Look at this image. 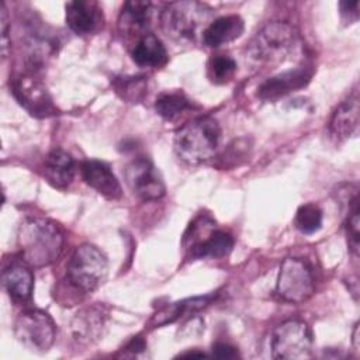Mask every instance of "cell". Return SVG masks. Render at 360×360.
Listing matches in <instances>:
<instances>
[{
	"mask_svg": "<svg viewBox=\"0 0 360 360\" xmlns=\"http://www.w3.org/2000/svg\"><path fill=\"white\" fill-rule=\"evenodd\" d=\"M21 259L31 267H45L59 259L65 245L60 226L42 217H31L21 222L17 233Z\"/></svg>",
	"mask_w": 360,
	"mask_h": 360,
	"instance_id": "1",
	"label": "cell"
},
{
	"mask_svg": "<svg viewBox=\"0 0 360 360\" xmlns=\"http://www.w3.org/2000/svg\"><path fill=\"white\" fill-rule=\"evenodd\" d=\"M219 138L221 128L215 118L197 117L176 131L173 149L181 162L200 165L215 155Z\"/></svg>",
	"mask_w": 360,
	"mask_h": 360,
	"instance_id": "2",
	"label": "cell"
},
{
	"mask_svg": "<svg viewBox=\"0 0 360 360\" xmlns=\"http://www.w3.org/2000/svg\"><path fill=\"white\" fill-rule=\"evenodd\" d=\"M214 10L200 1L169 3L160 15L162 28L167 37L177 42H191L210 25Z\"/></svg>",
	"mask_w": 360,
	"mask_h": 360,
	"instance_id": "3",
	"label": "cell"
},
{
	"mask_svg": "<svg viewBox=\"0 0 360 360\" xmlns=\"http://www.w3.org/2000/svg\"><path fill=\"white\" fill-rule=\"evenodd\" d=\"M297 41L295 30L284 21L266 24L249 42L246 58L257 65L283 62L294 49Z\"/></svg>",
	"mask_w": 360,
	"mask_h": 360,
	"instance_id": "4",
	"label": "cell"
},
{
	"mask_svg": "<svg viewBox=\"0 0 360 360\" xmlns=\"http://www.w3.org/2000/svg\"><path fill=\"white\" fill-rule=\"evenodd\" d=\"M108 262L105 255L94 245L77 246L66 266L69 283L79 291L91 292L97 290L107 277Z\"/></svg>",
	"mask_w": 360,
	"mask_h": 360,
	"instance_id": "5",
	"label": "cell"
},
{
	"mask_svg": "<svg viewBox=\"0 0 360 360\" xmlns=\"http://www.w3.org/2000/svg\"><path fill=\"white\" fill-rule=\"evenodd\" d=\"M269 347L274 359H308L312 354V333L309 326L298 319L280 323L270 335Z\"/></svg>",
	"mask_w": 360,
	"mask_h": 360,
	"instance_id": "6",
	"label": "cell"
},
{
	"mask_svg": "<svg viewBox=\"0 0 360 360\" xmlns=\"http://www.w3.org/2000/svg\"><path fill=\"white\" fill-rule=\"evenodd\" d=\"M55 335L53 319L41 309H25L14 322L15 339L30 352H48L53 345Z\"/></svg>",
	"mask_w": 360,
	"mask_h": 360,
	"instance_id": "7",
	"label": "cell"
},
{
	"mask_svg": "<svg viewBox=\"0 0 360 360\" xmlns=\"http://www.w3.org/2000/svg\"><path fill=\"white\" fill-rule=\"evenodd\" d=\"M276 290L280 298L287 302L300 304L307 301L315 290L309 264L298 257L284 259L280 266Z\"/></svg>",
	"mask_w": 360,
	"mask_h": 360,
	"instance_id": "8",
	"label": "cell"
},
{
	"mask_svg": "<svg viewBox=\"0 0 360 360\" xmlns=\"http://www.w3.org/2000/svg\"><path fill=\"white\" fill-rule=\"evenodd\" d=\"M124 177L134 195L143 201L159 200L166 194V186L159 170L148 158H135L124 169Z\"/></svg>",
	"mask_w": 360,
	"mask_h": 360,
	"instance_id": "9",
	"label": "cell"
},
{
	"mask_svg": "<svg viewBox=\"0 0 360 360\" xmlns=\"http://www.w3.org/2000/svg\"><path fill=\"white\" fill-rule=\"evenodd\" d=\"M11 93L32 117L48 118L58 114L46 87L31 75H20L11 83Z\"/></svg>",
	"mask_w": 360,
	"mask_h": 360,
	"instance_id": "10",
	"label": "cell"
},
{
	"mask_svg": "<svg viewBox=\"0 0 360 360\" xmlns=\"http://www.w3.org/2000/svg\"><path fill=\"white\" fill-rule=\"evenodd\" d=\"M108 309L103 304H93L76 312L70 322V332L76 342L91 345L100 340L105 332Z\"/></svg>",
	"mask_w": 360,
	"mask_h": 360,
	"instance_id": "11",
	"label": "cell"
},
{
	"mask_svg": "<svg viewBox=\"0 0 360 360\" xmlns=\"http://www.w3.org/2000/svg\"><path fill=\"white\" fill-rule=\"evenodd\" d=\"M66 24L77 35L94 34L103 25V13L97 1L75 0L65 6Z\"/></svg>",
	"mask_w": 360,
	"mask_h": 360,
	"instance_id": "12",
	"label": "cell"
},
{
	"mask_svg": "<svg viewBox=\"0 0 360 360\" xmlns=\"http://www.w3.org/2000/svg\"><path fill=\"white\" fill-rule=\"evenodd\" d=\"M360 125V103L359 93L353 90L346 100H343L333 111L329 121L330 134L339 139L346 141L356 138Z\"/></svg>",
	"mask_w": 360,
	"mask_h": 360,
	"instance_id": "13",
	"label": "cell"
},
{
	"mask_svg": "<svg viewBox=\"0 0 360 360\" xmlns=\"http://www.w3.org/2000/svg\"><path fill=\"white\" fill-rule=\"evenodd\" d=\"M152 17L153 4L150 1H125L118 17V30L125 37H138L139 39L148 34Z\"/></svg>",
	"mask_w": 360,
	"mask_h": 360,
	"instance_id": "14",
	"label": "cell"
},
{
	"mask_svg": "<svg viewBox=\"0 0 360 360\" xmlns=\"http://www.w3.org/2000/svg\"><path fill=\"white\" fill-rule=\"evenodd\" d=\"M82 177L87 186L94 188L107 200H118L122 188L110 166L100 160H86L82 165Z\"/></svg>",
	"mask_w": 360,
	"mask_h": 360,
	"instance_id": "15",
	"label": "cell"
},
{
	"mask_svg": "<svg viewBox=\"0 0 360 360\" xmlns=\"http://www.w3.org/2000/svg\"><path fill=\"white\" fill-rule=\"evenodd\" d=\"M309 79L311 72L307 68L300 66L264 80L257 89V96L262 100H277L294 90L304 87Z\"/></svg>",
	"mask_w": 360,
	"mask_h": 360,
	"instance_id": "16",
	"label": "cell"
},
{
	"mask_svg": "<svg viewBox=\"0 0 360 360\" xmlns=\"http://www.w3.org/2000/svg\"><path fill=\"white\" fill-rule=\"evenodd\" d=\"M22 259L14 260L3 270L1 280L8 295L15 301H27L34 287V274Z\"/></svg>",
	"mask_w": 360,
	"mask_h": 360,
	"instance_id": "17",
	"label": "cell"
},
{
	"mask_svg": "<svg viewBox=\"0 0 360 360\" xmlns=\"http://www.w3.org/2000/svg\"><path fill=\"white\" fill-rule=\"evenodd\" d=\"M243 30L245 22L239 15H224L210 22V25L204 30L201 39L204 45L210 48H218L224 44L232 42L236 38H239L243 34Z\"/></svg>",
	"mask_w": 360,
	"mask_h": 360,
	"instance_id": "18",
	"label": "cell"
},
{
	"mask_svg": "<svg viewBox=\"0 0 360 360\" xmlns=\"http://www.w3.org/2000/svg\"><path fill=\"white\" fill-rule=\"evenodd\" d=\"M75 172V160L63 149H53L44 159V176L56 188H66L73 181Z\"/></svg>",
	"mask_w": 360,
	"mask_h": 360,
	"instance_id": "19",
	"label": "cell"
},
{
	"mask_svg": "<svg viewBox=\"0 0 360 360\" xmlns=\"http://www.w3.org/2000/svg\"><path fill=\"white\" fill-rule=\"evenodd\" d=\"M131 56L141 68H159L167 62V52L163 42L150 32L136 41Z\"/></svg>",
	"mask_w": 360,
	"mask_h": 360,
	"instance_id": "20",
	"label": "cell"
},
{
	"mask_svg": "<svg viewBox=\"0 0 360 360\" xmlns=\"http://www.w3.org/2000/svg\"><path fill=\"white\" fill-rule=\"evenodd\" d=\"M232 248V235L224 231L214 229L200 243L190 249V256L193 259H219L229 255Z\"/></svg>",
	"mask_w": 360,
	"mask_h": 360,
	"instance_id": "21",
	"label": "cell"
},
{
	"mask_svg": "<svg viewBox=\"0 0 360 360\" xmlns=\"http://www.w3.org/2000/svg\"><path fill=\"white\" fill-rule=\"evenodd\" d=\"M211 300H212V295H204V297H194V298H188V300H184L180 302H174L173 305H169V307L160 309L152 318V323L155 326H162L169 322H173L181 314H184L187 311H195V309L207 307L211 302Z\"/></svg>",
	"mask_w": 360,
	"mask_h": 360,
	"instance_id": "22",
	"label": "cell"
},
{
	"mask_svg": "<svg viewBox=\"0 0 360 360\" xmlns=\"http://www.w3.org/2000/svg\"><path fill=\"white\" fill-rule=\"evenodd\" d=\"M193 108V103L181 91L162 93L155 101L156 112L165 120H174L180 114Z\"/></svg>",
	"mask_w": 360,
	"mask_h": 360,
	"instance_id": "23",
	"label": "cell"
},
{
	"mask_svg": "<svg viewBox=\"0 0 360 360\" xmlns=\"http://www.w3.org/2000/svg\"><path fill=\"white\" fill-rule=\"evenodd\" d=\"M236 72V62L228 55H212L207 63V76L215 84L228 83Z\"/></svg>",
	"mask_w": 360,
	"mask_h": 360,
	"instance_id": "24",
	"label": "cell"
},
{
	"mask_svg": "<svg viewBox=\"0 0 360 360\" xmlns=\"http://www.w3.org/2000/svg\"><path fill=\"white\" fill-rule=\"evenodd\" d=\"M294 224L297 229L302 233L311 235L321 229L322 226V211L316 204L308 202L298 208L295 214Z\"/></svg>",
	"mask_w": 360,
	"mask_h": 360,
	"instance_id": "25",
	"label": "cell"
},
{
	"mask_svg": "<svg viewBox=\"0 0 360 360\" xmlns=\"http://www.w3.org/2000/svg\"><path fill=\"white\" fill-rule=\"evenodd\" d=\"M359 201H356L352 207H349L347 221H346V235H347V243L354 256L359 255V246H360V231H359Z\"/></svg>",
	"mask_w": 360,
	"mask_h": 360,
	"instance_id": "26",
	"label": "cell"
},
{
	"mask_svg": "<svg viewBox=\"0 0 360 360\" xmlns=\"http://www.w3.org/2000/svg\"><path fill=\"white\" fill-rule=\"evenodd\" d=\"M117 90L122 93V97L131 101H138L145 94L143 77H124L117 84Z\"/></svg>",
	"mask_w": 360,
	"mask_h": 360,
	"instance_id": "27",
	"label": "cell"
},
{
	"mask_svg": "<svg viewBox=\"0 0 360 360\" xmlns=\"http://www.w3.org/2000/svg\"><path fill=\"white\" fill-rule=\"evenodd\" d=\"M0 27H1V55L3 58L7 56L10 39H8V14L6 4L1 3V13H0Z\"/></svg>",
	"mask_w": 360,
	"mask_h": 360,
	"instance_id": "28",
	"label": "cell"
},
{
	"mask_svg": "<svg viewBox=\"0 0 360 360\" xmlns=\"http://www.w3.org/2000/svg\"><path fill=\"white\" fill-rule=\"evenodd\" d=\"M339 8H340V15L346 22L352 24V22L357 21V18H359V1H340Z\"/></svg>",
	"mask_w": 360,
	"mask_h": 360,
	"instance_id": "29",
	"label": "cell"
},
{
	"mask_svg": "<svg viewBox=\"0 0 360 360\" xmlns=\"http://www.w3.org/2000/svg\"><path fill=\"white\" fill-rule=\"evenodd\" d=\"M212 356L217 359H235L239 357L236 347L228 345V343H215L212 346Z\"/></svg>",
	"mask_w": 360,
	"mask_h": 360,
	"instance_id": "30",
	"label": "cell"
},
{
	"mask_svg": "<svg viewBox=\"0 0 360 360\" xmlns=\"http://www.w3.org/2000/svg\"><path fill=\"white\" fill-rule=\"evenodd\" d=\"M146 349V343L141 336H135L131 339V342L125 346V352H128L131 356H136L141 352Z\"/></svg>",
	"mask_w": 360,
	"mask_h": 360,
	"instance_id": "31",
	"label": "cell"
},
{
	"mask_svg": "<svg viewBox=\"0 0 360 360\" xmlns=\"http://www.w3.org/2000/svg\"><path fill=\"white\" fill-rule=\"evenodd\" d=\"M353 346H354V350L359 352V322L354 325V329H353Z\"/></svg>",
	"mask_w": 360,
	"mask_h": 360,
	"instance_id": "32",
	"label": "cell"
},
{
	"mask_svg": "<svg viewBox=\"0 0 360 360\" xmlns=\"http://www.w3.org/2000/svg\"><path fill=\"white\" fill-rule=\"evenodd\" d=\"M205 354L202 352H186L179 354V357H204Z\"/></svg>",
	"mask_w": 360,
	"mask_h": 360,
	"instance_id": "33",
	"label": "cell"
}]
</instances>
